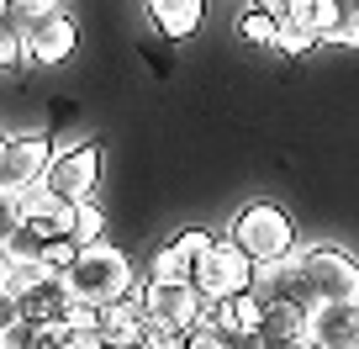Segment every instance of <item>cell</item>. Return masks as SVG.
Listing matches in <instances>:
<instances>
[{
  "label": "cell",
  "mask_w": 359,
  "mask_h": 349,
  "mask_svg": "<svg viewBox=\"0 0 359 349\" xmlns=\"http://www.w3.org/2000/svg\"><path fill=\"white\" fill-rule=\"evenodd\" d=\"M16 323H22V296H16L11 286H0V334L16 328Z\"/></svg>",
  "instance_id": "obj_30"
},
{
  "label": "cell",
  "mask_w": 359,
  "mask_h": 349,
  "mask_svg": "<svg viewBox=\"0 0 359 349\" xmlns=\"http://www.w3.org/2000/svg\"><path fill=\"white\" fill-rule=\"evenodd\" d=\"M32 349H69L64 323H58V328H37V344H32Z\"/></svg>",
  "instance_id": "obj_32"
},
{
  "label": "cell",
  "mask_w": 359,
  "mask_h": 349,
  "mask_svg": "<svg viewBox=\"0 0 359 349\" xmlns=\"http://www.w3.org/2000/svg\"><path fill=\"white\" fill-rule=\"evenodd\" d=\"M344 6H348V0H344Z\"/></svg>",
  "instance_id": "obj_37"
},
{
  "label": "cell",
  "mask_w": 359,
  "mask_h": 349,
  "mask_svg": "<svg viewBox=\"0 0 359 349\" xmlns=\"http://www.w3.org/2000/svg\"><path fill=\"white\" fill-rule=\"evenodd\" d=\"M259 281H264V302H285V307H302L306 317L317 312V296H312V286H306V275H302V265H296V259H285V265L264 270Z\"/></svg>",
  "instance_id": "obj_15"
},
{
  "label": "cell",
  "mask_w": 359,
  "mask_h": 349,
  "mask_svg": "<svg viewBox=\"0 0 359 349\" xmlns=\"http://www.w3.org/2000/svg\"><path fill=\"white\" fill-rule=\"evenodd\" d=\"M27 64V32L0 11V69H22Z\"/></svg>",
  "instance_id": "obj_22"
},
{
  "label": "cell",
  "mask_w": 359,
  "mask_h": 349,
  "mask_svg": "<svg viewBox=\"0 0 359 349\" xmlns=\"http://www.w3.org/2000/svg\"><path fill=\"white\" fill-rule=\"evenodd\" d=\"M196 291L206 296V307L227 302V296H243V291H259V265L222 233L217 249L201 259V270H196Z\"/></svg>",
  "instance_id": "obj_4"
},
{
  "label": "cell",
  "mask_w": 359,
  "mask_h": 349,
  "mask_svg": "<svg viewBox=\"0 0 359 349\" xmlns=\"http://www.w3.org/2000/svg\"><path fill=\"white\" fill-rule=\"evenodd\" d=\"M143 323H148V312H143L137 296H127V302H116V307H106V312H101V334H106V344H111V349H127V338H133Z\"/></svg>",
  "instance_id": "obj_17"
},
{
  "label": "cell",
  "mask_w": 359,
  "mask_h": 349,
  "mask_svg": "<svg viewBox=\"0 0 359 349\" xmlns=\"http://www.w3.org/2000/svg\"><path fill=\"white\" fill-rule=\"evenodd\" d=\"M285 22H291V16H285ZM296 22L312 27V32L327 43V37L338 32V22H344V0H302V6H296Z\"/></svg>",
  "instance_id": "obj_18"
},
{
  "label": "cell",
  "mask_w": 359,
  "mask_h": 349,
  "mask_svg": "<svg viewBox=\"0 0 359 349\" xmlns=\"http://www.w3.org/2000/svg\"><path fill=\"white\" fill-rule=\"evenodd\" d=\"M74 48H79V27H74V16H69V11L48 16L43 27L27 32V58H32V64H69Z\"/></svg>",
  "instance_id": "obj_11"
},
{
  "label": "cell",
  "mask_w": 359,
  "mask_h": 349,
  "mask_svg": "<svg viewBox=\"0 0 359 349\" xmlns=\"http://www.w3.org/2000/svg\"><path fill=\"white\" fill-rule=\"evenodd\" d=\"M306 338L317 349H359V307H317Z\"/></svg>",
  "instance_id": "obj_14"
},
{
  "label": "cell",
  "mask_w": 359,
  "mask_h": 349,
  "mask_svg": "<svg viewBox=\"0 0 359 349\" xmlns=\"http://www.w3.org/2000/svg\"><path fill=\"white\" fill-rule=\"evenodd\" d=\"M74 122V101H53V112H48V127H64Z\"/></svg>",
  "instance_id": "obj_34"
},
{
  "label": "cell",
  "mask_w": 359,
  "mask_h": 349,
  "mask_svg": "<svg viewBox=\"0 0 359 349\" xmlns=\"http://www.w3.org/2000/svg\"><path fill=\"white\" fill-rule=\"evenodd\" d=\"M106 212H101V202H79L74 206V233H69V238H74V244L79 249H90V244H106Z\"/></svg>",
  "instance_id": "obj_21"
},
{
  "label": "cell",
  "mask_w": 359,
  "mask_h": 349,
  "mask_svg": "<svg viewBox=\"0 0 359 349\" xmlns=\"http://www.w3.org/2000/svg\"><path fill=\"white\" fill-rule=\"evenodd\" d=\"M227 238L259 265V275L285 265V259H296V228H291V217H285V206H275V202H248L243 212L233 217Z\"/></svg>",
  "instance_id": "obj_1"
},
{
  "label": "cell",
  "mask_w": 359,
  "mask_h": 349,
  "mask_svg": "<svg viewBox=\"0 0 359 349\" xmlns=\"http://www.w3.org/2000/svg\"><path fill=\"white\" fill-rule=\"evenodd\" d=\"M74 259H79V244H74V238H53V244L43 249V265H48L53 275H69V270H74Z\"/></svg>",
  "instance_id": "obj_25"
},
{
  "label": "cell",
  "mask_w": 359,
  "mask_h": 349,
  "mask_svg": "<svg viewBox=\"0 0 359 349\" xmlns=\"http://www.w3.org/2000/svg\"><path fill=\"white\" fill-rule=\"evenodd\" d=\"M32 344H37V323H27V317L0 334V349H32Z\"/></svg>",
  "instance_id": "obj_28"
},
{
  "label": "cell",
  "mask_w": 359,
  "mask_h": 349,
  "mask_svg": "<svg viewBox=\"0 0 359 349\" xmlns=\"http://www.w3.org/2000/svg\"><path fill=\"white\" fill-rule=\"evenodd\" d=\"M306 286H312L317 307H359V259H348L333 244H306L296 249Z\"/></svg>",
  "instance_id": "obj_3"
},
{
  "label": "cell",
  "mask_w": 359,
  "mask_h": 349,
  "mask_svg": "<svg viewBox=\"0 0 359 349\" xmlns=\"http://www.w3.org/2000/svg\"><path fill=\"white\" fill-rule=\"evenodd\" d=\"M327 43H338V48H359V0H348V6H344V22H338V32L327 37Z\"/></svg>",
  "instance_id": "obj_27"
},
{
  "label": "cell",
  "mask_w": 359,
  "mask_h": 349,
  "mask_svg": "<svg viewBox=\"0 0 359 349\" xmlns=\"http://www.w3.org/2000/svg\"><path fill=\"white\" fill-rule=\"evenodd\" d=\"M296 6L302 0H259V11H269L275 22H285V16H296Z\"/></svg>",
  "instance_id": "obj_33"
},
{
  "label": "cell",
  "mask_w": 359,
  "mask_h": 349,
  "mask_svg": "<svg viewBox=\"0 0 359 349\" xmlns=\"http://www.w3.org/2000/svg\"><path fill=\"white\" fill-rule=\"evenodd\" d=\"M43 238L32 233V228H22V233L11 238V244H6V254H11V265H43Z\"/></svg>",
  "instance_id": "obj_24"
},
{
  "label": "cell",
  "mask_w": 359,
  "mask_h": 349,
  "mask_svg": "<svg viewBox=\"0 0 359 349\" xmlns=\"http://www.w3.org/2000/svg\"><path fill=\"white\" fill-rule=\"evenodd\" d=\"M133 286H137L133 259H127L122 249H111V244L79 249L74 270H69V291H74V302L101 307V312H106V307H116V302H127V296H133Z\"/></svg>",
  "instance_id": "obj_2"
},
{
  "label": "cell",
  "mask_w": 359,
  "mask_h": 349,
  "mask_svg": "<svg viewBox=\"0 0 359 349\" xmlns=\"http://www.w3.org/2000/svg\"><path fill=\"white\" fill-rule=\"evenodd\" d=\"M6 275H11V254L0 249V286H6Z\"/></svg>",
  "instance_id": "obj_35"
},
{
  "label": "cell",
  "mask_w": 359,
  "mask_h": 349,
  "mask_svg": "<svg viewBox=\"0 0 359 349\" xmlns=\"http://www.w3.org/2000/svg\"><path fill=\"white\" fill-rule=\"evenodd\" d=\"M137 302H143V312L154 317L164 334L185 338L196 323L206 317V296L196 291V286H164V281H148L143 291H137Z\"/></svg>",
  "instance_id": "obj_6"
},
{
  "label": "cell",
  "mask_w": 359,
  "mask_h": 349,
  "mask_svg": "<svg viewBox=\"0 0 359 349\" xmlns=\"http://www.w3.org/2000/svg\"><path fill=\"white\" fill-rule=\"evenodd\" d=\"M6 143H11V138H0V169H6Z\"/></svg>",
  "instance_id": "obj_36"
},
{
  "label": "cell",
  "mask_w": 359,
  "mask_h": 349,
  "mask_svg": "<svg viewBox=\"0 0 359 349\" xmlns=\"http://www.w3.org/2000/svg\"><path fill=\"white\" fill-rule=\"evenodd\" d=\"M69 307H74V291H69V275H48L43 286H32V291L22 296V317L37 328H58L69 317Z\"/></svg>",
  "instance_id": "obj_12"
},
{
  "label": "cell",
  "mask_w": 359,
  "mask_h": 349,
  "mask_svg": "<svg viewBox=\"0 0 359 349\" xmlns=\"http://www.w3.org/2000/svg\"><path fill=\"white\" fill-rule=\"evenodd\" d=\"M95 180H101V143H74L53 159L43 185L53 196H64L69 206H79V202H95Z\"/></svg>",
  "instance_id": "obj_8"
},
{
  "label": "cell",
  "mask_w": 359,
  "mask_h": 349,
  "mask_svg": "<svg viewBox=\"0 0 359 349\" xmlns=\"http://www.w3.org/2000/svg\"><path fill=\"white\" fill-rule=\"evenodd\" d=\"M212 228H180L164 249H154V265H148V281H164V286H196V270H201V259L217 249Z\"/></svg>",
  "instance_id": "obj_5"
},
{
  "label": "cell",
  "mask_w": 359,
  "mask_h": 349,
  "mask_svg": "<svg viewBox=\"0 0 359 349\" xmlns=\"http://www.w3.org/2000/svg\"><path fill=\"white\" fill-rule=\"evenodd\" d=\"M317 43H323V37H317L312 27H302L296 16H291V22H280V53H285V58H302V53H312Z\"/></svg>",
  "instance_id": "obj_23"
},
{
  "label": "cell",
  "mask_w": 359,
  "mask_h": 349,
  "mask_svg": "<svg viewBox=\"0 0 359 349\" xmlns=\"http://www.w3.org/2000/svg\"><path fill=\"white\" fill-rule=\"evenodd\" d=\"M0 11L11 16L22 32H32V27H43V22H48V16H58L64 6H58V0H0Z\"/></svg>",
  "instance_id": "obj_20"
},
{
  "label": "cell",
  "mask_w": 359,
  "mask_h": 349,
  "mask_svg": "<svg viewBox=\"0 0 359 349\" xmlns=\"http://www.w3.org/2000/svg\"><path fill=\"white\" fill-rule=\"evenodd\" d=\"M306 323L312 317L302 312V307H285V302H269L264 312V344L269 349H285V344H302L306 338Z\"/></svg>",
  "instance_id": "obj_16"
},
{
  "label": "cell",
  "mask_w": 359,
  "mask_h": 349,
  "mask_svg": "<svg viewBox=\"0 0 359 349\" xmlns=\"http://www.w3.org/2000/svg\"><path fill=\"white\" fill-rule=\"evenodd\" d=\"M264 312H269V302L259 291H243V296H227V302L206 307V317L227 338H264Z\"/></svg>",
  "instance_id": "obj_10"
},
{
  "label": "cell",
  "mask_w": 359,
  "mask_h": 349,
  "mask_svg": "<svg viewBox=\"0 0 359 349\" xmlns=\"http://www.w3.org/2000/svg\"><path fill=\"white\" fill-rule=\"evenodd\" d=\"M22 228H32L43 244L69 238L74 233V206L64 196H53L48 185H32V191H22Z\"/></svg>",
  "instance_id": "obj_9"
},
{
  "label": "cell",
  "mask_w": 359,
  "mask_h": 349,
  "mask_svg": "<svg viewBox=\"0 0 359 349\" xmlns=\"http://www.w3.org/2000/svg\"><path fill=\"white\" fill-rule=\"evenodd\" d=\"M238 37H243L248 48H275V53H280V22L269 11H259V6H248V11L238 16Z\"/></svg>",
  "instance_id": "obj_19"
},
{
  "label": "cell",
  "mask_w": 359,
  "mask_h": 349,
  "mask_svg": "<svg viewBox=\"0 0 359 349\" xmlns=\"http://www.w3.org/2000/svg\"><path fill=\"white\" fill-rule=\"evenodd\" d=\"M143 6H148V22H154V32L169 37V43H185V37L201 32L206 0H143Z\"/></svg>",
  "instance_id": "obj_13"
},
{
  "label": "cell",
  "mask_w": 359,
  "mask_h": 349,
  "mask_svg": "<svg viewBox=\"0 0 359 349\" xmlns=\"http://www.w3.org/2000/svg\"><path fill=\"white\" fill-rule=\"evenodd\" d=\"M53 138L48 133H16L11 143H6V169H0V191H32V185L48 180V169H53Z\"/></svg>",
  "instance_id": "obj_7"
},
{
  "label": "cell",
  "mask_w": 359,
  "mask_h": 349,
  "mask_svg": "<svg viewBox=\"0 0 359 349\" xmlns=\"http://www.w3.org/2000/svg\"><path fill=\"white\" fill-rule=\"evenodd\" d=\"M16 233H22V196H11V191H0V249L11 244Z\"/></svg>",
  "instance_id": "obj_26"
},
{
  "label": "cell",
  "mask_w": 359,
  "mask_h": 349,
  "mask_svg": "<svg viewBox=\"0 0 359 349\" xmlns=\"http://www.w3.org/2000/svg\"><path fill=\"white\" fill-rule=\"evenodd\" d=\"M64 328H101V307L74 302V307H69V317H64Z\"/></svg>",
  "instance_id": "obj_31"
},
{
  "label": "cell",
  "mask_w": 359,
  "mask_h": 349,
  "mask_svg": "<svg viewBox=\"0 0 359 349\" xmlns=\"http://www.w3.org/2000/svg\"><path fill=\"white\" fill-rule=\"evenodd\" d=\"M64 338H69V349H111L101 328H64Z\"/></svg>",
  "instance_id": "obj_29"
}]
</instances>
